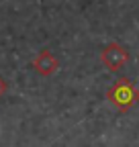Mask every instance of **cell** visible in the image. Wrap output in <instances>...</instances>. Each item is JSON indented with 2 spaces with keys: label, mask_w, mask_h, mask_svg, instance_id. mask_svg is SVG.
Here are the masks:
<instances>
[{
  "label": "cell",
  "mask_w": 139,
  "mask_h": 147,
  "mask_svg": "<svg viewBox=\"0 0 139 147\" xmlns=\"http://www.w3.org/2000/svg\"><path fill=\"white\" fill-rule=\"evenodd\" d=\"M107 100L113 104L121 115H127L129 110L139 102V88L129 78H119L107 90Z\"/></svg>",
  "instance_id": "cell-1"
},
{
  "label": "cell",
  "mask_w": 139,
  "mask_h": 147,
  "mask_svg": "<svg viewBox=\"0 0 139 147\" xmlns=\"http://www.w3.org/2000/svg\"><path fill=\"white\" fill-rule=\"evenodd\" d=\"M131 59V55L127 51L125 45H121V43H109L107 47H102L100 51V61L102 65L107 67L109 71L117 74L119 69H123Z\"/></svg>",
  "instance_id": "cell-2"
},
{
  "label": "cell",
  "mask_w": 139,
  "mask_h": 147,
  "mask_svg": "<svg viewBox=\"0 0 139 147\" xmlns=\"http://www.w3.org/2000/svg\"><path fill=\"white\" fill-rule=\"evenodd\" d=\"M31 65H33V69L37 71L39 76L49 78V76H53V74L59 69V59H57L49 49H43V51L37 53V57L33 59Z\"/></svg>",
  "instance_id": "cell-3"
},
{
  "label": "cell",
  "mask_w": 139,
  "mask_h": 147,
  "mask_svg": "<svg viewBox=\"0 0 139 147\" xmlns=\"http://www.w3.org/2000/svg\"><path fill=\"white\" fill-rule=\"evenodd\" d=\"M6 92H8V82H6L2 76H0V98H2Z\"/></svg>",
  "instance_id": "cell-4"
}]
</instances>
